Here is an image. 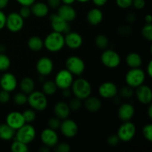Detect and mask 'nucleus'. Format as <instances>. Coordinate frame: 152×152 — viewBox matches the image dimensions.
Wrapping results in <instances>:
<instances>
[{
    "instance_id": "1",
    "label": "nucleus",
    "mask_w": 152,
    "mask_h": 152,
    "mask_svg": "<svg viewBox=\"0 0 152 152\" xmlns=\"http://www.w3.org/2000/svg\"><path fill=\"white\" fill-rule=\"evenodd\" d=\"M43 41L44 47L52 53L59 52L65 46V38L63 34L56 31L50 33Z\"/></svg>"
},
{
    "instance_id": "2",
    "label": "nucleus",
    "mask_w": 152,
    "mask_h": 152,
    "mask_svg": "<svg viewBox=\"0 0 152 152\" xmlns=\"http://www.w3.org/2000/svg\"><path fill=\"white\" fill-rule=\"evenodd\" d=\"M71 92L76 97L84 100L89 96L92 91L90 83L84 78H78L73 81L71 85Z\"/></svg>"
},
{
    "instance_id": "3",
    "label": "nucleus",
    "mask_w": 152,
    "mask_h": 152,
    "mask_svg": "<svg viewBox=\"0 0 152 152\" xmlns=\"http://www.w3.org/2000/svg\"><path fill=\"white\" fill-rule=\"evenodd\" d=\"M28 102L32 109L38 111H44L48 105L46 95L39 91H34L28 95Z\"/></svg>"
},
{
    "instance_id": "4",
    "label": "nucleus",
    "mask_w": 152,
    "mask_h": 152,
    "mask_svg": "<svg viewBox=\"0 0 152 152\" xmlns=\"http://www.w3.org/2000/svg\"><path fill=\"white\" fill-rule=\"evenodd\" d=\"M16 132L15 139L27 145L32 142L37 135L35 128L31 125L26 124V123L17 129Z\"/></svg>"
},
{
    "instance_id": "5",
    "label": "nucleus",
    "mask_w": 152,
    "mask_h": 152,
    "mask_svg": "<svg viewBox=\"0 0 152 152\" xmlns=\"http://www.w3.org/2000/svg\"><path fill=\"white\" fill-rule=\"evenodd\" d=\"M126 83L133 88L143 84L145 79V72L140 68H131L126 74Z\"/></svg>"
},
{
    "instance_id": "6",
    "label": "nucleus",
    "mask_w": 152,
    "mask_h": 152,
    "mask_svg": "<svg viewBox=\"0 0 152 152\" xmlns=\"http://www.w3.org/2000/svg\"><path fill=\"white\" fill-rule=\"evenodd\" d=\"M65 67L73 75L80 76L86 69V65L83 59L77 56H71L67 59Z\"/></svg>"
},
{
    "instance_id": "7",
    "label": "nucleus",
    "mask_w": 152,
    "mask_h": 152,
    "mask_svg": "<svg viewBox=\"0 0 152 152\" xmlns=\"http://www.w3.org/2000/svg\"><path fill=\"white\" fill-rule=\"evenodd\" d=\"M136 126L130 121H126L120 126L117 136L120 141L127 142L132 140L136 134Z\"/></svg>"
},
{
    "instance_id": "8",
    "label": "nucleus",
    "mask_w": 152,
    "mask_h": 152,
    "mask_svg": "<svg viewBox=\"0 0 152 152\" xmlns=\"http://www.w3.org/2000/svg\"><path fill=\"white\" fill-rule=\"evenodd\" d=\"M101 62L108 68H115L120 65L121 59L118 53L114 50H105L101 54Z\"/></svg>"
},
{
    "instance_id": "9",
    "label": "nucleus",
    "mask_w": 152,
    "mask_h": 152,
    "mask_svg": "<svg viewBox=\"0 0 152 152\" xmlns=\"http://www.w3.org/2000/svg\"><path fill=\"white\" fill-rule=\"evenodd\" d=\"M5 26L10 32H19L24 27V19L19 13L13 12L9 13L6 16Z\"/></svg>"
},
{
    "instance_id": "10",
    "label": "nucleus",
    "mask_w": 152,
    "mask_h": 152,
    "mask_svg": "<svg viewBox=\"0 0 152 152\" xmlns=\"http://www.w3.org/2000/svg\"><path fill=\"white\" fill-rule=\"evenodd\" d=\"M74 81V75L67 69H62L56 74L54 82L59 89L69 88Z\"/></svg>"
},
{
    "instance_id": "11",
    "label": "nucleus",
    "mask_w": 152,
    "mask_h": 152,
    "mask_svg": "<svg viewBox=\"0 0 152 152\" xmlns=\"http://www.w3.org/2000/svg\"><path fill=\"white\" fill-rule=\"evenodd\" d=\"M50 22L53 31L61 33V34H67L69 31H71V28H70L68 22L64 20L57 13H56V14L53 13V14L50 15Z\"/></svg>"
},
{
    "instance_id": "12",
    "label": "nucleus",
    "mask_w": 152,
    "mask_h": 152,
    "mask_svg": "<svg viewBox=\"0 0 152 152\" xmlns=\"http://www.w3.org/2000/svg\"><path fill=\"white\" fill-rule=\"evenodd\" d=\"M60 132L65 137L73 138L77 134L78 132V126L75 121L71 119H65L61 122Z\"/></svg>"
},
{
    "instance_id": "13",
    "label": "nucleus",
    "mask_w": 152,
    "mask_h": 152,
    "mask_svg": "<svg viewBox=\"0 0 152 152\" xmlns=\"http://www.w3.org/2000/svg\"><path fill=\"white\" fill-rule=\"evenodd\" d=\"M40 138H41L43 145L48 146V148L55 147L59 141V137H58L56 131L53 130L50 128L44 129L42 132Z\"/></svg>"
},
{
    "instance_id": "14",
    "label": "nucleus",
    "mask_w": 152,
    "mask_h": 152,
    "mask_svg": "<svg viewBox=\"0 0 152 152\" xmlns=\"http://www.w3.org/2000/svg\"><path fill=\"white\" fill-rule=\"evenodd\" d=\"M99 94L104 99H111L117 96L118 94V88L114 83L105 82L99 86Z\"/></svg>"
},
{
    "instance_id": "15",
    "label": "nucleus",
    "mask_w": 152,
    "mask_h": 152,
    "mask_svg": "<svg viewBox=\"0 0 152 152\" xmlns=\"http://www.w3.org/2000/svg\"><path fill=\"white\" fill-rule=\"evenodd\" d=\"M37 71L42 77H45L51 74L53 70V62L50 58L43 56L40 58L36 65Z\"/></svg>"
},
{
    "instance_id": "16",
    "label": "nucleus",
    "mask_w": 152,
    "mask_h": 152,
    "mask_svg": "<svg viewBox=\"0 0 152 152\" xmlns=\"http://www.w3.org/2000/svg\"><path fill=\"white\" fill-rule=\"evenodd\" d=\"M17 86V80L11 73H4L0 78V87L1 90L11 92L16 89Z\"/></svg>"
},
{
    "instance_id": "17",
    "label": "nucleus",
    "mask_w": 152,
    "mask_h": 152,
    "mask_svg": "<svg viewBox=\"0 0 152 152\" xmlns=\"http://www.w3.org/2000/svg\"><path fill=\"white\" fill-rule=\"evenodd\" d=\"M136 88V96L137 100L144 105L151 104L152 101V91L151 88L142 84Z\"/></svg>"
},
{
    "instance_id": "18",
    "label": "nucleus",
    "mask_w": 152,
    "mask_h": 152,
    "mask_svg": "<svg viewBox=\"0 0 152 152\" xmlns=\"http://www.w3.org/2000/svg\"><path fill=\"white\" fill-rule=\"evenodd\" d=\"M25 123H26L24 120L22 114L18 111H12L9 113L6 117V124L8 125L15 131L22 127Z\"/></svg>"
},
{
    "instance_id": "19",
    "label": "nucleus",
    "mask_w": 152,
    "mask_h": 152,
    "mask_svg": "<svg viewBox=\"0 0 152 152\" xmlns=\"http://www.w3.org/2000/svg\"><path fill=\"white\" fill-rule=\"evenodd\" d=\"M65 38V45L71 49H77L83 45V39L82 36L77 32L69 31L67 33Z\"/></svg>"
},
{
    "instance_id": "20",
    "label": "nucleus",
    "mask_w": 152,
    "mask_h": 152,
    "mask_svg": "<svg viewBox=\"0 0 152 152\" xmlns=\"http://www.w3.org/2000/svg\"><path fill=\"white\" fill-rule=\"evenodd\" d=\"M57 14L68 23L74 21L77 17V12L75 9L69 4H63L59 6L58 7Z\"/></svg>"
},
{
    "instance_id": "21",
    "label": "nucleus",
    "mask_w": 152,
    "mask_h": 152,
    "mask_svg": "<svg viewBox=\"0 0 152 152\" xmlns=\"http://www.w3.org/2000/svg\"><path fill=\"white\" fill-rule=\"evenodd\" d=\"M135 110L133 105L130 103H123L120 106L118 109V117L122 121H130L134 117Z\"/></svg>"
},
{
    "instance_id": "22",
    "label": "nucleus",
    "mask_w": 152,
    "mask_h": 152,
    "mask_svg": "<svg viewBox=\"0 0 152 152\" xmlns=\"http://www.w3.org/2000/svg\"><path fill=\"white\" fill-rule=\"evenodd\" d=\"M53 111H54L55 117L63 120L68 118L71 113V109L68 103L63 101H60L56 103L53 108Z\"/></svg>"
},
{
    "instance_id": "23",
    "label": "nucleus",
    "mask_w": 152,
    "mask_h": 152,
    "mask_svg": "<svg viewBox=\"0 0 152 152\" xmlns=\"http://www.w3.org/2000/svg\"><path fill=\"white\" fill-rule=\"evenodd\" d=\"M84 107L88 111L92 113L97 112L99 111L102 107L101 100L96 96H89L86 99H84Z\"/></svg>"
},
{
    "instance_id": "24",
    "label": "nucleus",
    "mask_w": 152,
    "mask_h": 152,
    "mask_svg": "<svg viewBox=\"0 0 152 152\" xmlns=\"http://www.w3.org/2000/svg\"><path fill=\"white\" fill-rule=\"evenodd\" d=\"M31 13L36 17L43 18L49 13V7L44 2H34L31 6Z\"/></svg>"
},
{
    "instance_id": "25",
    "label": "nucleus",
    "mask_w": 152,
    "mask_h": 152,
    "mask_svg": "<svg viewBox=\"0 0 152 152\" xmlns=\"http://www.w3.org/2000/svg\"><path fill=\"white\" fill-rule=\"evenodd\" d=\"M103 19L102 12L99 8H92L88 12L87 20L91 25H97L102 22Z\"/></svg>"
},
{
    "instance_id": "26",
    "label": "nucleus",
    "mask_w": 152,
    "mask_h": 152,
    "mask_svg": "<svg viewBox=\"0 0 152 152\" xmlns=\"http://www.w3.org/2000/svg\"><path fill=\"white\" fill-rule=\"evenodd\" d=\"M126 62L131 68H140L142 63V59L140 55L137 53L132 52L126 56Z\"/></svg>"
},
{
    "instance_id": "27",
    "label": "nucleus",
    "mask_w": 152,
    "mask_h": 152,
    "mask_svg": "<svg viewBox=\"0 0 152 152\" xmlns=\"http://www.w3.org/2000/svg\"><path fill=\"white\" fill-rule=\"evenodd\" d=\"M19 87H20L22 92L25 93V94L28 95L34 91V88H35V83L30 77H25L20 82Z\"/></svg>"
},
{
    "instance_id": "28",
    "label": "nucleus",
    "mask_w": 152,
    "mask_h": 152,
    "mask_svg": "<svg viewBox=\"0 0 152 152\" xmlns=\"http://www.w3.org/2000/svg\"><path fill=\"white\" fill-rule=\"evenodd\" d=\"M28 46L32 51H39L44 47V41L40 37L34 36L29 38L28 41Z\"/></svg>"
},
{
    "instance_id": "29",
    "label": "nucleus",
    "mask_w": 152,
    "mask_h": 152,
    "mask_svg": "<svg viewBox=\"0 0 152 152\" xmlns=\"http://www.w3.org/2000/svg\"><path fill=\"white\" fill-rule=\"evenodd\" d=\"M16 134V131L7 124L1 125L0 129V138L3 140H10Z\"/></svg>"
},
{
    "instance_id": "30",
    "label": "nucleus",
    "mask_w": 152,
    "mask_h": 152,
    "mask_svg": "<svg viewBox=\"0 0 152 152\" xmlns=\"http://www.w3.org/2000/svg\"><path fill=\"white\" fill-rule=\"evenodd\" d=\"M57 86L54 81L47 80L45 81L42 84V92L46 96H51L53 95L57 91Z\"/></svg>"
},
{
    "instance_id": "31",
    "label": "nucleus",
    "mask_w": 152,
    "mask_h": 152,
    "mask_svg": "<svg viewBox=\"0 0 152 152\" xmlns=\"http://www.w3.org/2000/svg\"><path fill=\"white\" fill-rule=\"evenodd\" d=\"M11 151L13 152H27L28 151V147L27 144L23 143L15 139L11 144Z\"/></svg>"
},
{
    "instance_id": "32",
    "label": "nucleus",
    "mask_w": 152,
    "mask_h": 152,
    "mask_svg": "<svg viewBox=\"0 0 152 152\" xmlns=\"http://www.w3.org/2000/svg\"><path fill=\"white\" fill-rule=\"evenodd\" d=\"M108 39L104 34H99L95 39V45L99 49H105L108 45Z\"/></svg>"
},
{
    "instance_id": "33",
    "label": "nucleus",
    "mask_w": 152,
    "mask_h": 152,
    "mask_svg": "<svg viewBox=\"0 0 152 152\" xmlns=\"http://www.w3.org/2000/svg\"><path fill=\"white\" fill-rule=\"evenodd\" d=\"M10 66V58L4 53H0V71H6Z\"/></svg>"
},
{
    "instance_id": "34",
    "label": "nucleus",
    "mask_w": 152,
    "mask_h": 152,
    "mask_svg": "<svg viewBox=\"0 0 152 152\" xmlns=\"http://www.w3.org/2000/svg\"><path fill=\"white\" fill-rule=\"evenodd\" d=\"M13 100L17 105H23L28 102V95L23 92H19L13 96Z\"/></svg>"
},
{
    "instance_id": "35",
    "label": "nucleus",
    "mask_w": 152,
    "mask_h": 152,
    "mask_svg": "<svg viewBox=\"0 0 152 152\" xmlns=\"http://www.w3.org/2000/svg\"><path fill=\"white\" fill-rule=\"evenodd\" d=\"M22 115H23L24 120H25L26 123H32V122H34L36 119L35 111H34V109H32V108L25 110V111L22 113Z\"/></svg>"
},
{
    "instance_id": "36",
    "label": "nucleus",
    "mask_w": 152,
    "mask_h": 152,
    "mask_svg": "<svg viewBox=\"0 0 152 152\" xmlns=\"http://www.w3.org/2000/svg\"><path fill=\"white\" fill-rule=\"evenodd\" d=\"M142 35L148 41H152V25L151 24H145L142 28Z\"/></svg>"
},
{
    "instance_id": "37",
    "label": "nucleus",
    "mask_w": 152,
    "mask_h": 152,
    "mask_svg": "<svg viewBox=\"0 0 152 152\" xmlns=\"http://www.w3.org/2000/svg\"><path fill=\"white\" fill-rule=\"evenodd\" d=\"M119 94H120V96L121 97L125 98V99H129V98H131L134 95L133 88L130 87L127 85V86H124V87L120 89Z\"/></svg>"
},
{
    "instance_id": "38",
    "label": "nucleus",
    "mask_w": 152,
    "mask_h": 152,
    "mask_svg": "<svg viewBox=\"0 0 152 152\" xmlns=\"http://www.w3.org/2000/svg\"><path fill=\"white\" fill-rule=\"evenodd\" d=\"M69 108L71 109V111H77L81 108L83 103H82V99H79L77 97H74L73 99H71V101L69 102Z\"/></svg>"
},
{
    "instance_id": "39",
    "label": "nucleus",
    "mask_w": 152,
    "mask_h": 152,
    "mask_svg": "<svg viewBox=\"0 0 152 152\" xmlns=\"http://www.w3.org/2000/svg\"><path fill=\"white\" fill-rule=\"evenodd\" d=\"M61 125V120L58 117H51L48 121V128L53 129V130L56 131L57 129H59Z\"/></svg>"
},
{
    "instance_id": "40",
    "label": "nucleus",
    "mask_w": 152,
    "mask_h": 152,
    "mask_svg": "<svg viewBox=\"0 0 152 152\" xmlns=\"http://www.w3.org/2000/svg\"><path fill=\"white\" fill-rule=\"evenodd\" d=\"M142 135H143L144 138L147 140L149 142L152 141V126L151 124L145 125L143 128H142Z\"/></svg>"
},
{
    "instance_id": "41",
    "label": "nucleus",
    "mask_w": 152,
    "mask_h": 152,
    "mask_svg": "<svg viewBox=\"0 0 152 152\" xmlns=\"http://www.w3.org/2000/svg\"><path fill=\"white\" fill-rule=\"evenodd\" d=\"M19 13L24 19L29 18L30 16L32 14L31 13V7H29V6H22V7L19 10Z\"/></svg>"
},
{
    "instance_id": "42",
    "label": "nucleus",
    "mask_w": 152,
    "mask_h": 152,
    "mask_svg": "<svg viewBox=\"0 0 152 152\" xmlns=\"http://www.w3.org/2000/svg\"><path fill=\"white\" fill-rule=\"evenodd\" d=\"M55 150L57 152H69L71 151V146L66 142H61L59 144H56Z\"/></svg>"
},
{
    "instance_id": "43",
    "label": "nucleus",
    "mask_w": 152,
    "mask_h": 152,
    "mask_svg": "<svg viewBox=\"0 0 152 152\" xmlns=\"http://www.w3.org/2000/svg\"><path fill=\"white\" fill-rule=\"evenodd\" d=\"M120 139H119L117 134H112L110 135L108 138H107V143L110 146H116L120 142Z\"/></svg>"
},
{
    "instance_id": "44",
    "label": "nucleus",
    "mask_w": 152,
    "mask_h": 152,
    "mask_svg": "<svg viewBox=\"0 0 152 152\" xmlns=\"http://www.w3.org/2000/svg\"><path fill=\"white\" fill-rule=\"evenodd\" d=\"M132 1L133 0H116V4L120 8L126 9L132 5Z\"/></svg>"
},
{
    "instance_id": "45",
    "label": "nucleus",
    "mask_w": 152,
    "mask_h": 152,
    "mask_svg": "<svg viewBox=\"0 0 152 152\" xmlns=\"http://www.w3.org/2000/svg\"><path fill=\"white\" fill-rule=\"evenodd\" d=\"M118 33L122 36H129L132 34V28L129 25H122L118 28Z\"/></svg>"
},
{
    "instance_id": "46",
    "label": "nucleus",
    "mask_w": 152,
    "mask_h": 152,
    "mask_svg": "<svg viewBox=\"0 0 152 152\" xmlns=\"http://www.w3.org/2000/svg\"><path fill=\"white\" fill-rule=\"evenodd\" d=\"M10 92L6 91L1 90L0 91V102L1 103H7L9 100H10Z\"/></svg>"
},
{
    "instance_id": "47",
    "label": "nucleus",
    "mask_w": 152,
    "mask_h": 152,
    "mask_svg": "<svg viewBox=\"0 0 152 152\" xmlns=\"http://www.w3.org/2000/svg\"><path fill=\"white\" fill-rule=\"evenodd\" d=\"M132 5L137 10H142L145 7V0H133L132 1Z\"/></svg>"
},
{
    "instance_id": "48",
    "label": "nucleus",
    "mask_w": 152,
    "mask_h": 152,
    "mask_svg": "<svg viewBox=\"0 0 152 152\" xmlns=\"http://www.w3.org/2000/svg\"><path fill=\"white\" fill-rule=\"evenodd\" d=\"M61 0H48V5L53 9L58 8L61 5Z\"/></svg>"
},
{
    "instance_id": "49",
    "label": "nucleus",
    "mask_w": 152,
    "mask_h": 152,
    "mask_svg": "<svg viewBox=\"0 0 152 152\" xmlns=\"http://www.w3.org/2000/svg\"><path fill=\"white\" fill-rule=\"evenodd\" d=\"M6 23V15L4 12L0 10V30L3 29L5 27Z\"/></svg>"
},
{
    "instance_id": "50",
    "label": "nucleus",
    "mask_w": 152,
    "mask_h": 152,
    "mask_svg": "<svg viewBox=\"0 0 152 152\" xmlns=\"http://www.w3.org/2000/svg\"><path fill=\"white\" fill-rule=\"evenodd\" d=\"M17 2L22 6H29L31 7L36 1V0H16Z\"/></svg>"
},
{
    "instance_id": "51",
    "label": "nucleus",
    "mask_w": 152,
    "mask_h": 152,
    "mask_svg": "<svg viewBox=\"0 0 152 152\" xmlns=\"http://www.w3.org/2000/svg\"><path fill=\"white\" fill-rule=\"evenodd\" d=\"M126 19L129 23H133L134 22L136 21V16H135L134 13H128L127 16H126Z\"/></svg>"
},
{
    "instance_id": "52",
    "label": "nucleus",
    "mask_w": 152,
    "mask_h": 152,
    "mask_svg": "<svg viewBox=\"0 0 152 152\" xmlns=\"http://www.w3.org/2000/svg\"><path fill=\"white\" fill-rule=\"evenodd\" d=\"M92 1H93L94 4L96 6H97V7H102V6L105 5L106 4L108 0H92Z\"/></svg>"
},
{
    "instance_id": "53",
    "label": "nucleus",
    "mask_w": 152,
    "mask_h": 152,
    "mask_svg": "<svg viewBox=\"0 0 152 152\" xmlns=\"http://www.w3.org/2000/svg\"><path fill=\"white\" fill-rule=\"evenodd\" d=\"M147 74L148 75V77H152V61L151 60L148 62V65H147Z\"/></svg>"
},
{
    "instance_id": "54",
    "label": "nucleus",
    "mask_w": 152,
    "mask_h": 152,
    "mask_svg": "<svg viewBox=\"0 0 152 152\" xmlns=\"http://www.w3.org/2000/svg\"><path fill=\"white\" fill-rule=\"evenodd\" d=\"M9 0H0V10L4 9L8 4Z\"/></svg>"
},
{
    "instance_id": "55",
    "label": "nucleus",
    "mask_w": 152,
    "mask_h": 152,
    "mask_svg": "<svg viewBox=\"0 0 152 152\" xmlns=\"http://www.w3.org/2000/svg\"><path fill=\"white\" fill-rule=\"evenodd\" d=\"M71 91L69 90V88H66V89H63L62 90V96H65V97H69L71 94Z\"/></svg>"
},
{
    "instance_id": "56",
    "label": "nucleus",
    "mask_w": 152,
    "mask_h": 152,
    "mask_svg": "<svg viewBox=\"0 0 152 152\" xmlns=\"http://www.w3.org/2000/svg\"><path fill=\"white\" fill-rule=\"evenodd\" d=\"M145 21L147 24H151V16L150 14L145 15Z\"/></svg>"
},
{
    "instance_id": "57",
    "label": "nucleus",
    "mask_w": 152,
    "mask_h": 152,
    "mask_svg": "<svg viewBox=\"0 0 152 152\" xmlns=\"http://www.w3.org/2000/svg\"><path fill=\"white\" fill-rule=\"evenodd\" d=\"M61 1L65 4H69V5H71V4L75 1V0H61Z\"/></svg>"
},
{
    "instance_id": "58",
    "label": "nucleus",
    "mask_w": 152,
    "mask_h": 152,
    "mask_svg": "<svg viewBox=\"0 0 152 152\" xmlns=\"http://www.w3.org/2000/svg\"><path fill=\"white\" fill-rule=\"evenodd\" d=\"M147 114H148V117H149L150 119L152 118V106H151V105H150L149 107H148V112H147Z\"/></svg>"
},
{
    "instance_id": "59",
    "label": "nucleus",
    "mask_w": 152,
    "mask_h": 152,
    "mask_svg": "<svg viewBox=\"0 0 152 152\" xmlns=\"http://www.w3.org/2000/svg\"><path fill=\"white\" fill-rule=\"evenodd\" d=\"M49 150H50V148H48V146H45V145H43V146L40 148L39 151L42 152H48Z\"/></svg>"
},
{
    "instance_id": "60",
    "label": "nucleus",
    "mask_w": 152,
    "mask_h": 152,
    "mask_svg": "<svg viewBox=\"0 0 152 152\" xmlns=\"http://www.w3.org/2000/svg\"><path fill=\"white\" fill-rule=\"evenodd\" d=\"M77 1H78L79 2H81V3H86V2H88V1H90V0H77Z\"/></svg>"
},
{
    "instance_id": "61",
    "label": "nucleus",
    "mask_w": 152,
    "mask_h": 152,
    "mask_svg": "<svg viewBox=\"0 0 152 152\" xmlns=\"http://www.w3.org/2000/svg\"><path fill=\"white\" fill-rule=\"evenodd\" d=\"M1 125L0 124V129H1Z\"/></svg>"
}]
</instances>
